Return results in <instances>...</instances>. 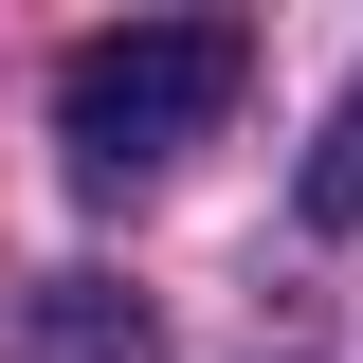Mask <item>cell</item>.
Masks as SVG:
<instances>
[{"mask_svg": "<svg viewBox=\"0 0 363 363\" xmlns=\"http://www.w3.org/2000/svg\"><path fill=\"white\" fill-rule=\"evenodd\" d=\"M236 73H255L236 18H128V37H73V55H55V145H73V182H164L182 145L236 109Z\"/></svg>", "mask_w": 363, "mask_h": 363, "instance_id": "1", "label": "cell"}, {"mask_svg": "<svg viewBox=\"0 0 363 363\" xmlns=\"http://www.w3.org/2000/svg\"><path fill=\"white\" fill-rule=\"evenodd\" d=\"M37 363H164V327H145L109 272H55L37 291Z\"/></svg>", "mask_w": 363, "mask_h": 363, "instance_id": "2", "label": "cell"}, {"mask_svg": "<svg viewBox=\"0 0 363 363\" xmlns=\"http://www.w3.org/2000/svg\"><path fill=\"white\" fill-rule=\"evenodd\" d=\"M309 218H327V236L363 218V128H327V145H309Z\"/></svg>", "mask_w": 363, "mask_h": 363, "instance_id": "3", "label": "cell"}, {"mask_svg": "<svg viewBox=\"0 0 363 363\" xmlns=\"http://www.w3.org/2000/svg\"><path fill=\"white\" fill-rule=\"evenodd\" d=\"M345 128H363V91H345Z\"/></svg>", "mask_w": 363, "mask_h": 363, "instance_id": "4", "label": "cell"}]
</instances>
